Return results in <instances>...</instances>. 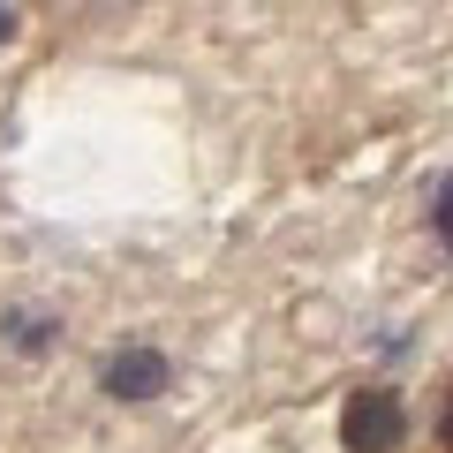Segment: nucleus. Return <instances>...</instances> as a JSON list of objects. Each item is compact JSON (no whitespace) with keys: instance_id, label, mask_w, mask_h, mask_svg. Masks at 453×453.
Listing matches in <instances>:
<instances>
[{"instance_id":"5","label":"nucleus","mask_w":453,"mask_h":453,"mask_svg":"<svg viewBox=\"0 0 453 453\" xmlns=\"http://www.w3.org/2000/svg\"><path fill=\"white\" fill-rule=\"evenodd\" d=\"M438 438H446V453H453V386H446V408H438Z\"/></svg>"},{"instance_id":"2","label":"nucleus","mask_w":453,"mask_h":453,"mask_svg":"<svg viewBox=\"0 0 453 453\" xmlns=\"http://www.w3.org/2000/svg\"><path fill=\"white\" fill-rule=\"evenodd\" d=\"M174 386V363H166V348H113L106 363H98V393L106 401H159V393Z\"/></svg>"},{"instance_id":"1","label":"nucleus","mask_w":453,"mask_h":453,"mask_svg":"<svg viewBox=\"0 0 453 453\" xmlns=\"http://www.w3.org/2000/svg\"><path fill=\"white\" fill-rule=\"evenodd\" d=\"M340 446L348 453H401L408 446V401L393 386H363L340 408Z\"/></svg>"},{"instance_id":"3","label":"nucleus","mask_w":453,"mask_h":453,"mask_svg":"<svg viewBox=\"0 0 453 453\" xmlns=\"http://www.w3.org/2000/svg\"><path fill=\"white\" fill-rule=\"evenodd\" d=\"M53 333H61V325L38 318V310H8V348H23V356H46Z\"/></svg>"},{"instance_id":"4","label":"nucleus","mask_w":453,"mask_h":453,"mask_svg":"<svg viewBox=\"0 0 453 453\" xmlns=\"http://www.w3.org/2000/svg\"><path fill=\"white\" fill-rule=\"evenodd\" d=\"M431 234L446 242V257H453V174L438 181V196H431Z\"/></svg>"}]
</instances>
